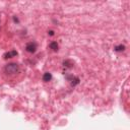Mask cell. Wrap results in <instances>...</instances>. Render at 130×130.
Instances as JSON below:
<instances>
[{"label":"cell","mask_w":130,"mask_h":130,"mask_svg":"<svg viewBox=\"0 0 130 130\" xmlns=\"http://www.w3.org/2000/svg\"><path fill=\"white\" fill-rule=\"evenodd\" d=\"M4 71L7 74H15L20 71V66L17 63H8L5 65Z\"/></svg>","instance_id":"1"},{"label":"cell","mask_w":130,"mask_h":130,"mask_svg":"<svg viewBox=\"0 0 130 130\" xmlns=\"http://www.w3.org/2000/svg\"><path fill=\"white\" fill-rule=\"evenodd\" d=\"M26 50L28 52H30V53H35L36 50H37V44H36V43H34V42L28 43L27 46H26Z\"/></svg>","instance_id":"2"},{"label":"cell","mask_w":130,"mask_h":130,"mask_svg":"<svg viewBox=\"0 0 130 130\" xmlns=\"http://www.w3.org/2000/svg\"><path fill=\"white\" fill-rule=\"evenodd\" d=\"M17 56V52L15 50L13 51H9V52H6L4 55H3V58L4 59H8V58H12V57H15Z\"/></svg>","instance_id":"3"},{"label":"cell","mask_w":130,"mask_h":130,"mask_svg":"<svg viewBox=\"0 0 130 130\" xmlns=\"http://www.w3.org/2000/svg\"><path fill=\"white\" fill-rule=\"evenodd\" d=\"M51 79H52V74H51L50 72H46V73H44V75H43V80H44L45 82L50 81Z\"/></svg>","instance_id":"4"},{"label":"cell","mask_w":130,"mask_h":130,"mask_svg":"<svg viewBox=\"0 0 130 130\" xmlns=\"http://www.w3.org/2000/svg\"><path fill=\"white\" fill-rule=\"evenodd\" d=\"M49 47H50V49H52L53 51H57L58 50V44H57V42H51L50 45H49Z\"/></svg>","instance_id":"5"},{"label":"cell","mask_w":130,"mask_h":130,"mask_svg":"<svg viewBox=\"0 0 130 130\" xmlns=\"http://www.w3.org/2000/svg\"><path fill=\"white\" fill-rule=\"evenodd\" d=\"M125 50V46L124 45H118L115 47V51L117 52H121V51H124Z\"/></svg>","instance_id":"6"},{"label":"cell","mask_w":130,"mask_h":130,"mask_svg":"<svg viewBox=\"0 0 130 130\" xmlns=\"http://www.w3.org/2000/svg\"><path fill=\"white\" fill-rule=\"evenodd\" d=\"M63 64H64V66H66V67H72V65H73V63L71 62L70 60H66V61H64Z\"/></svg>","instance_id":"7"},{"label":"cell","mask_w":130,"mask_h":130,"mask_svg":"<svg viewBox=\"0 0 130 130\" xmlns=\"http://www.w3.org/2000/svg\"><path fill=\"white\" fill-rule=\"evenodd\" d=\"M78 83H79V78H77V77H73L71 84L74 86V85H76V84H78Z\"/></svg>","instance_id":"8"},{"label":"cell","mask_w":130,"mask_h":130,"mask_svg":"<svg viewBox=\"0 0 130 130\" xmlns=\"http://www.w3.org/2000/svg\"><path fill=\"white\" fill-rule=\"evenodd\" d=\"M48 34L50 35V36H53V35H54V32H53V30H49V32H48Z\"/></svg>","instance_id":"9"},{"label":"cell","mask_w":130,"mask_h":130,"mask_svg":"<svg viewBox=\"0 0 130 130\" xmlns=\"http://www.w3.org/2000/svg\"><path fill=\"white\" fill-rule=\"evenodd\" d=\"M13 20H14V21H18V20H17L16 17H13Z\"/></svg>","instance_id":"10"}]
</instances>
